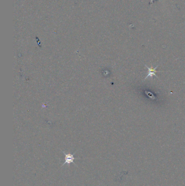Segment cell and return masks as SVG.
Instances as JSON below:
<instances>
[{"mask_svg": "<svg viewBox=\"0 0 185 186\" xmlns=\"http://www.w3.org/2000/svg\"><path fill=\"white\" fill-rule=\"evenodd\" d=\"M63 152V154H65V162L63 163V165H64L65 164H70L71 163H73L76 164V163H75L74 162V160H75V159H76L77 158H75L73 155H72L71 154H65L64 152Z\"/></svg>", "mask_w": 185, "mask_h": 186, "instance_id": "2", "label": "cell"}, {"mask_svg": "<svg viewBox=\"0 0 185 186\" xmlns=\"http://www.w3.org/2000/svg\"><path fill=\"white\" fill-rule=\"evenodd\" d=\"M145 66L147 67L148 69V74L147 76L144 78L143 81H145L146 79L148 78H150L151 79H153L154 76H155V77H156V78H159V77H158L155 74V73L157 72H162V71H156V70L157 69V67H158V66L159 65H157L156 67H148L147 65H145Z\"/></svg>", "mask_w": 185, "mask_h": 186, "instance_id": "1", "label": "cell"}]
</instances>
